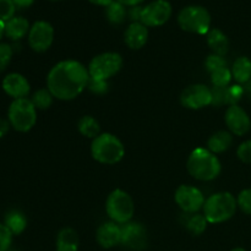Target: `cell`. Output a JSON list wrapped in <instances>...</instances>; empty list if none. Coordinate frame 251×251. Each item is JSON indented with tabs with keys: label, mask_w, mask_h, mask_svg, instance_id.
Returning a JSON list of instances; mask_svg holds the SVG:
<instances>
[{
	"label": "cell",
	"mask_w": 251,
	"mask_h": 251,
	"mask_svg": "<svg viewBox=\"0 0 251 251\" xmlns=\"http://www.w3.org/2000/svg\"><path fill=\"white\" fill-rule=\"evenodd\" d=\"M105 211L113 222L117 225H125L134 217V201L126 191L115 189L108 195L105 201Z\"/></svg>",
	"instance_id": "obj_7"
},
{
	"label": "cell",
	"mask_w": 251,
	"mask_h": 251,
	"mask_svg": "<svg viewBox=\"0 0 251 251\" xmlns=\"http://www.w3.org/2000/svg\"><path fill=\"white\" fill-rule=\"evenodd\" d=\"M176 202L184 213H198L205 205L202 191L193 185H180L176 190Z\"/></svg>",
	"instance_id": "obj_9"
},
{
	"label": "cell",
	"mask_w": 251,
	"mask_h": 251,
	"mask_svg": "<svg viewBox=\"0 0 251 251\" xmlns=\"http://www.w3.org/2000/svg\"><path fill=\"white\" fill-rule=\"evenodd\" d=\"M12 233L7 229L4 223H0V251L10 250L12 243Z\"/></svg>",
	"instance_id": "obj_35"
},
{
	"label": "cell",
	"mask_w": 251,
	"mask_h": 251,
	"mask_svg": "<svg viewBox=\"0 0 251 251\" xmlns=\"http://www.w3.org/2000/svg\"><path fill=\"white\" fill-rule=\"evenodd\" d=\"M127 16V10L125 5L118 0H113L109 5L105 6V17L114 26H119L125 21Z\"/></svg>",
	"instance_id": "obj_24"
},
{
	"label": "cell",
	"mask_w": 251,
	"mask_h": 251,
	"mask_svg": "<svg viewBox=\"0 0 251 251\" xmlns=\"http://www.w3.org/2000/svg\"><path fill=\"white\" fill-rule=\"evenodd\" d=\"M16 5L12 0H0V20L4 22L9 21L15 16Z\"/></svg>",
	"instance_id": "obj_32"
},
{
	"label": "cell",
	"mask_w": 251,
	"mask_h": 251,
	"mask_svg": "<svg viewBox=\"0 0 251 251\" xmlns=\"http://www.w3.org/2000/svg\"><path fill=\"white\" fill-rule=\"evenodd\" d=\"M211 102H212L211 88L202 83L188 86L180 95L181 105L188 109H201V108L211 105Z\"/></svg>",
	"instance_id": "obj_11"
},
{
	"label": "cell",
	"mask_w": 251,
	"mask_h": 251,
	"mask_svg": "<svg viewBox=\"0 0 251 251\" xmlns=\"http://www.w3.org/2000/svg\"><path fill=\"white\" fill-rule=\"evenodd\" d=\"M227 66V61L225 60V56L217 55V54H211L207 56L205 61V68L208 73H212V71L217 70V69L226 68Z\"/></svg>",
	"instance_id": "obj_34"
},
{
	"label": "cell",
	"mask_w": 251,
	"mask_h": 251,
	"mask_svg": "<svg viewBox=\"0 0 251 251\" xmlns=\"http://www.w3.org/2000/svg\"><path fill=\"white\" fill-rule=\"evenodd\" d=\"M4 225L6 226L7 229L12 233V235H19L26 229L27 227V218L20 211H10L6 213L4 220Z\"/></svg>",
	"instance_id": "obj_23"
},
{
	"label": "cell",
	"mask_w": 251,
	"mask_h": 251,
	"mask_svg": "<svg viewBox=\"0 0 251 251\" xmlns=\"http://www.w3.org/2000/svg\"><path fill=\"white\" fill-rule=\"evenodd\" d=\"M237 154L240 161L251 164V140H248V141L240 144V146L238 147Z\"/></svg>",
	"instance_id": "obj_37"
},
{
	"label": "cell",
	"mask_w": 251,
	"mask_h": 251,
	"mask_svg": "<svg viewBox=\"0 0 251 251\" xmlns=\"http://www.w3.org/2000/svg\"><path fill=\"white\" fill-rule=\"evenodd\" d=\"M14 4L16 5V7H20V9H25V7L31 6L34 2V0H12Z\"/></svg>",
	"instance_id": "obj_40"
},
{
	"label": "cell",
	"mask_w": 251,
	"mask_h": 251,
	"mask_svg": "<svg viewBox=\"0 0 251 251\" xmlns=\"http://www.w3.org/2000/svg\"><path fill=\"white\" fill-rule=\"evenodd\" d=\"M186 168L193 178L200 181L213 180L222 171L218 157L203 147H198L191 152L186 162Z\"/></svg>",
	"instance_id": "obj_2"
},
{
	"label": "cell",
	"mask_w": 251,
	"mask_h": 251,
	"mask_svg": "<svg viewBox=\"0 0 251 251\" xmlns=\"http://www.w3.org/2000/svg\"><path fill=\"white\" fill-rule=\"evenodd\" d=\"M225 122L229 132L237 136H244L250 131L251 120L248 113L238 104L229 105L226 110Z\"/></svg>",
	"instance_id": "obj_14"
},
{
	"label": "cell",
	"mask_w": 251,
	"mask_h": 251,
	"mask_svg": "<svg viewBox=\"0 0 251 251\" xmlns=\"http://www.w3.org/2000/svg\"><path fill=\"white\" fill-rule=\"evenodd\" d=\"M87 88L95 95H104L108 91V82L104 80H96V78L90 77Z\"/></svg>",
	"instance_id": "obj_36"
},
{
	"label": "cell",
	"mask_w": 251,
	"mask_h": 251,
	"mask_svg": "<svg viewBox=\"0 0 251 251\" xmlns=\"http://www.w3.org/2000/svg\"><path fill=\"white\" fill-rule=\"evenodd\" d=\"M119 2H122L125 6H135V5H140L144 0H118Z\"/></svg>",
	"instance_id": "obj_41"
},
{
	"label": "cell",
	"mask_w": 251,
	"mask_h": 251,
	"mask_svg": "<svg viewBox=\"0 0 251 251\" xmlns=\"http://www.w3.org/2000/svg\"><path fill=\"white\" fill-rule=\"evenodd\" d=\"M29 28L28 20L22 16H14L5 22V36L11 41H20L28 34Z\"/></svg>",
	"instance_id": "obj_18"
},
{
	"label": "cell",
	"mask_w": 251,
	"mask_h": 251,
	"mask_svg": "<svg viewBox=\"0 0 251 251\" xmlns=\"http://www.w3.org/2000/svg\"><path fill=\"white\" fill-rule=\"evenodd\" d=\"M207 37V44L213 51V54L225 56L229 50V39L226 36L225 32L221 31L220 28H211L208 33L206 34Z\"/></svg>",
	"instance_id": "obj_19"
},
{
	"label": "cell",
	"mask_w": 251,
	"mask_h": 251,
	"mask_svg": "<svg viewBox=\"0 0 251 251\" xmlns=\"http://www.w3.org/2000/svg\"><path fill=\"white\" fill-rule=\"evenodd\" d=\"M149 39V28L141 22H131L124 33V41L130 49H141Z\"/></svg>",
	"instance_id": "obj_17"
},
{
	"label": "cell",
	"mask_w": 251,
	"mask_h": 251,
	"mask_svg": "<svg viewBox=\"0 0 251 251\" xmlns=\"http://www.w3.org/2000/svg\"><path fill=\"white\" fill-rule=\"evenodd\" d=\"M91 154L98 163L112 166L119 163L124 158L125 147L115 135L105 132L93 139Z\"/></svg>",
	"instance_id": "obj_4"
},
{
	"label": "cell",
	"mask_w": 251,
	"mask_h": 251,
	"mask_svg": "<svg viewBox=\"0 0 251 251\" xmlns=\"http://www.w3.org/2000/svg\"><path fill=\"white\" fill-rule=\"evenodd\" d=\"M178 24L181 29L190 33L207 34L211 29V15L201 5H189L179 11Z\"/></svg>",
	"instance_id": "obj_5"
},
{
	"label": "cell",
	"mask_w": 251,
	"mask_h": 251,
	"mask_svg": "<svg viewBox=\"0 0 251 251\" xmlns=\"http://www.w3.org/2000/svg\"><path fill=\"white\" fill-rule=\"evenodd\" d=\"M12 54H14V50L10 44L0 43V74L6 70L9 64L11 63Z\"/></svg>",
	"instance_id": "obj_31"
},
{
	"label": "cell",
	"mask_w": 251,
	"mask_h": 251,
	"mask_svg": "<svg viewBox=\"0 0 251 251\" xmlns=\"http://www.w3.org/2000/svg\"><path fill=\"white\" fill-rule=\"evenodd\" d=\"M210 75L211 82H212V86H215V87H228L233 78L232 71H230L227 66L212 71Z\"/></svg>",
	"instance_id": "obj_28"
},
{
	"label": "cell",
	"mask_w": 251,
	"mask_h": 251,
	"mask_svg": "<svg viewBox=\"0 0 251 251\" xmlns=\"http://www.w3.org/2000/svg\"><path fill=\"white\" fill-rule=\"evenodd\" d=\"M189 217L185 220V228L193 235H201L207 228V220L203 215L199 213H188Z\"/></svg>",
	"instance_id": "obj_26"
},
{
	"label": "cell",
	"mask_w": 251,
	"mask_h": 251,
	"mask_svg": "<svg viewBox=\"0 0 251 251\" xmlns=\"http://www.w3.org/2000/svg\"><path fill=\"white\" fill-rule=\"evenodd\" d=\"M7 251H12V250H7Z\"/></svg>",
	"instance_id": "obj_46"
},
{
	"label": "cell",
	"mask_w": 251,
	"mask_h": 251,
	"mask_svg": "<svg viewBox=\"0 0 251 251\" xmlns=\"http://www.w3.org/2000/svg\"><path fill=\"white\" fill-rule=\"evenodd\" d=\"M173 7L168 0H154L144 6L141 24L146 27H158L166 24L172 16Z\"/></svg>",
	"instance_id": "obj_10"
},
{
	"label": "cell",
	"mask_w": 251,
	"mask_h": 251,
	"mask_svg": "<svg viewBox=\"0 0 251 251\" xmlns=\"http://www.w3.org/2000/svg\"><path fill=\"white\" fill-rule=\"evenodd\" d=\"M7 120L16 131H29L37 122L36 107L28 98L14 100L7 110Z\"/></svg>",
	"instance_id": "obj_6"
},
{
	"label": "cell",
	"mask_w": 251,
	"mask_h": 251,
	"mask_svg": "<svg viewBox=\"0 0 251 251\" xmlns=\"http://www.w3.org/2000/svg\"><path fill=\"white\" fill-rule=\"evenodd\" d=\"M245 95V88L244 86L239 85H232L227 87V102L228 105H235L238 104L240 100L243 98V96Z\"/></svg>",
	"instance_id": "obj_29"
},
{
	"label": "cell",
	"mask_w": 251,
	"mask_h": 251,
	"mask_svg": "<svg viewBox=\"0 0 251 251\" xmlns=\"http://www.w3.org/2000/svg\"><path fill=\"white\" fill-rule=\"evenodd\" d=\"M232 76L239 85H247L251 80V60L247 56H239L233 63Z\"/></svg>",
	"instance_id": "obj_22"
},
{
	"label": "cell",
	"mask_w": 251,
	"mask_h": 251,
	"mask_svg": "<svg viewBox=\"0 0 251 251\" xmlns=\"http://www.w3.org/2000/svg\"><path fill=\"white\" fill-rule=\"evenodd\" d=\"M80 239L73 228H63L56 238V251H77Z\"/></svg>",
	"instance_id": "obj_21"
},
{
	"label": "cell",
	"mask_w": 251,
	"mask_h": 251,
	"mask_svg": "<svg viewBox=\"0 0 251 251\" xmlns=\"http://www.w3.org/2000/svg\"><path fill=\"white\" fill-rule=\"evenodd\" d=\"M87 68L77 60H63L50 69L47 76V88L54 98L75 100L88 85Z\"/></svg>",
	"instance_id": "obj_1"
},
{
	"label": "cell",
	"mask_w": 251,
	"mask_h": 251,
	"mask_svg": "<svg viewBox=\"0 0 251 251\" xmlns=\"http://www.w3.org/2000/svg\"><path fill=\"white\" fill-rule=\"evenodd\" d=\"M1 87L4 92L14 100L27 98L31 91V86L27 78L19 73L7 74L2 80Z\"/></svg>",
	"instance_id": "obj_15"
},
{
	"label": "cell",
	"mask_w": 251,
	"mask_h": 251,
	"mask_svg": "<svg viewBox=\"0 0 251 251\" xmlns=\"http://www.w3.org/2000/svg\"><path fill=\"white\" fill-rule=\"evenodd\" d=\"M123 68V58L119 53L107 51L96 55L88 64V74L91 78L108 81L117 75Z\"/></svg>",
	"instance_id": "obj_8"
},
{
	"label": "cell",
	"mask_w": 251,
	"mask_h": 251,
	"mask_svg": "<svg viewBox=\"0 0 251 251\" xmlns=\"http://www.w3.org/2000/svg\"><path fill=\"white\" fill-rule=\"evenodd\" d=\"M211 93H212V102H211V105L217 108L223 107V105H228L227 87H215V86H212Z\"/></svg>",
	"instance_id": "obj_30"
},
{
	"label": "cell",
	"mask_w": 251,
	"mask_h": 251,
	"mask_svg": "<svg viewBox=\"0 0 251 251\" xmlns=\"http://www.w3.org/2000/svg\"><path fill=\"white\" fill-rule=\"evenodd\" d=\"M4 34H5V22L0 20V39L2 38Z\"/></svg>",
	"instance_id": "obj_43"
},
{
	"label": "cell",
	"mask_w": 251,
	"mask_h": 251,
	"mask_svg": "<svg viewBox=\"0 0 251 251\" xmlns=\"http://www.w3.org/2000/svg\"><path fill=\"white\" fill-rule=\"evenodd\" d=\"M51 1H58V0H51Z\"/></svg>",
	"instance_id": "obj_45"
},
{
	"label": "cell",
	"mask_w": 251,
	"mask_h": 251,
	"mask_svg": "<svg viewBox=\"0 0 251 251\" xmlns=\"http://www.w3.org/2000/svg\"><path fill=\"white\" fill-rule=\"evenodd\" d=\"M233 144V134L226 130H220L211 135L207 141V150H210L212 153H222L230 149Z\"/></svg>",
	"instance_id": "obj_20"
},
{
	"label": "cell",
	"mask_w": 251,
	"mask_h": 251,
	"mask_svg": "<svg viewBox=\"0 0 251 251\" xmlns=\"http://www.w3.org/2000/svg\"><path fill=\"white\" fill-rule=\"evenodd\" d=\"M238 207L245 213L251 216V189H245L240 191L237 198Z\"/></svg>",
	"instance_id": "obj_33"
},
{
	"label": "cell",
	"mask_w": 251,
	"mask_h": 251,
	"mask_svg": "<svg viewBox=\"0 0 251 251\" xmlns=\"http://www.w3.org/2000/svg\"><path fill=\"white\" fill-rule=\"evenodd\" d=\"M88 1L92 2V4H95V5H100V6L105 7L107 5H109L113 0H88Z\"/></svg>",
	"instance_id": "obj_42"
},
{
	"label": "cell",
	"mask_w": 251,
	"mask_h": 251,
	"mask_svg": "<svg viewBox=\"0 0 251 251\" xmlns=\"http://www.w3.org/2000/svg\"><path fill=\"white\" fill-rule=\"evenodd\" d=\"M10 127H11V125H10L9 120L0 118V139H2L9 132Z\"/></svg>",
	"instance_id": "obj_39"
},
{
	"label": "cell",
	"mask_w": 251,
	"mask_h": 251,
	"mask_svg": "<svg viewBox=\"0 0 251 251\" xmlns=\"http://www.w3.org/2000/svg\"><path fill=\"white\" fill-rule=\"evenodd\" d=\"M77 127L81 135L88 137V139H96L98 135H100V123L91 115H83L82 118H80L77 123Z\"/></svg>",
	"instance_id": "obj_25"
},
{
	"label": "cell",
	"mask_w": 251,
	"mask_h": 251,
	"mask_svg": "<svg viewBox=\"0 0 251 251\" xmlns=\"http://www.w3.org/2000/svg\"><path fill=\"white\" fill-rule=\"evenodd\" d=\"M54 39V28L49 22L36 21L28 32V44L32 50L43 53L50 48Z\"/></svg>",
	"instance_id": "obj_13"
},
{
	"label": "cell",
	"mask_w": 251,
	"mask_h": 251,
	"mask_svg": "<svg viewBox=\"0 0 251 251\" xmlns=\"http://www.w3.org/2000/svg\"><path fill=\"white\" fill-rule=\"evenodd\" d=\"M237 199L228 191H221L206 199L203 205V216L211 225L227 222L237 212Z\"/></svg>",
	"instance_id": "obj_3"
},
{
	"label": "cell",
	"mask_w": 251,
	"mask_h": 251,
	"mask_svg": "<svg viewBox=\"0 0 251 251\" xmlns=\"http://www.w3.org/2000/svg\"><path fill=\"white\" fill-rule=\"evenodd\" d=\"M53 95L49 92L48 88H41L36 91L31 98V102L38 110H46L53 104Z\"/></svg>",
	"instance_id": "obj_27"
},
{
	"label": "cell",
	"mask_w": 251,
	"mask_h": 251,
	"mask_svg": "<svg viewBox=\"0 0 251 251\" xmlns=\"http://www.w3.org/2000/svg\"><path fill=\"white\" fill-rule=\"evenodd\" d=\"M120 245L134 251H142L147 247L146 228L139 222H127L120 226Z\"/></svg>",
	"instance_id": "obj_12"
},
{
	"label": "cell",
	"mask_w": 251,
	"mask_h": 251,
	"mask_svg": "<svg viewBox=\"0 0 251 251\" xmlns=\"http://www.w3.org/2000/svg\"><path fill=\"white\" fill-rule=\"evenodd\" d=\"M142 9H144V6H140V5L130 6V9L127 10V16H129V19L132 22H141Z\"/></svg>",
	"instance_id": "obj_38"
},
{
	"label": "cell",
	"mask_w": 251,
	"mask_h": 251,
	"mask_svg": "<svg viewBox=\"0 0 251 251\" xmlns=\"http://www.w3.org/2000/svg\"><path fill=\"white\" fill-rule=\"evenodd\" d=\"M232 251H247V250L243 249V248H235V249H233Z\"/></svg>",
	"instance_id": "obj_44"
},
{
	"label": "cell",
	"mask_w": 251,
	"mask_h": 251,
	"mask_svg": "<svg viewBox=\"0 0 251 251\" xmlns=\"http://www.w3.org/2000/svg\"><path fill=\"white\" fill-rule=\"evenodd\" d=\"M120 238H122V230L120 226L117 225L113 221L104 222L98 227L96 233V239L97 243L103 249H112L120 244Z\"/></svg>",
	"instance_id": "obj_16"
}]
</instances>
